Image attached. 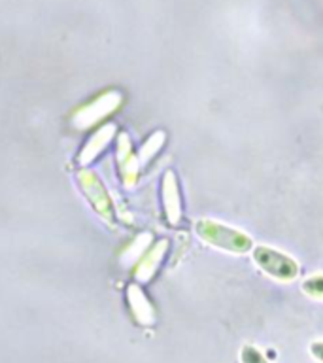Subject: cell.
Instances as JSON below:
<instances>
[{"instance_id":"obj_6","label":"cell","mask_w":323,"mask_h":363,"mask_svg":"<svg viewBox=\"0 0 323 363\" xmlns=\"http://www.w3.org/2000/svg\"><path fill=\"white\" fill-rule=\"evenodd\" d=\"M300 289H302V294L312 297V299L323 301V272L305 278L300 284Z\"/></svg>"},{"instance_id":"obj_2","label":"cell","mask_w":323,"mask_h":363,"mask_svg":"<svg viewBox=\"0 0 323 363\" xmlns=\"http://www.w3.org/2000/svg\"><path fill=\"white\" fill-rule=\"evenodd\" d=\"M251 259L259 271H263L266 277H271L276 282L288 284L299 278V261L282 250L272 248L266 244H255L251 250Z\"/></svg>"},{"instance_id":"obj_8","label":"cell","mask_w":323,"mask_h":363,"mask_svg":"<svg viewBox=\"0 0 323 363\" xmlns=\"http://www.w3.org/2000/svg\"><path fill=\"white\" fill-rule=\"evenodd\" d=\"M312 357L317 359L319 363H323V340H312L310 346H308Z\"/></svg>"},{"instance_id":"obj_3","label":"cell","mask_w":323,"mask_h":363,"mask_svg":"<svg viewBox=\"0 0 323 363\" xmlns=\"http://www.w3.org/2000/svg\"><path fill=\"white\" fill-rule=\"evenodd\" d=\"M163 203L169 223L178 225V221L181 218V199L180 191H178V184H176V176L172 170H169L163 178Z\"/></svg>"},{"instance_id":"obj_7","label":"cell","mask_w":323,"mask_h":363,"mask_svg":"<svg viewBox=\"0 0 323 363\" xmlns=\"http://www.w3.org/2000/svg\"><path fill=\"white\" fill-rule=\"evenodd\" d=\"M238 357H240V363H271L268 362V357L263 354V350L257 348L255 345H244L242 348H240Z\"/></svg>"},{"instance_id":"obj_4","label":"cell","mask_w":323,"mask_h":363,"mask_svg":"<svg viewBox=\"0 0 323 363\" xmlns=\"http://www.w3.org/2000/svg\"><path fill=\"white\" fill-rule=\"evenodd\" d=\"M164 252H166V240H161V244L155 246V248L146 255V259H142L140 267H138V271H136V277L140 278V280H147V278L152 277Z\"/></svg>"},{"instance_id":"obj_5","label":"cell","mask_w":323,"mask_h":363,"mask_svg":"<svg viewBox=\"0 0 323 363\" xmlns=\"http://www.w3.org/2000/svg\"><path fill=\"white\" fill-rule=\"evenodd\" d=\"M129 297L130 301H132V312L136 314V318L140 320L142 323H152L153 322V311L152 306L147 305L146 297L142 295V291H138V289L132 286L129 291Z\"/></svg>"},{"instance_id":"obj_1","label":"cell","mask_w":323,"mask_h":363,"mask_svg":"<svg viewBox=\"0 0 323 363\" xmlns=\"http://www.w3.org/2000/svg\"><path fill=\"white\" fill-rule=\"evenodd\" d=\"M195 235L204 244L212 248L227 252V254L244 255L251 252L255 246L254 238L248 233L240 231L237 227L227 225L223 221L212 220V218H200L195 221Z\"/></svg>"}]
</instances>
